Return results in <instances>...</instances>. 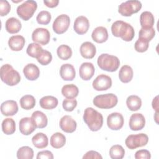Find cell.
Wrapping results in <instances>:
<instances>
[{
    "label": "cell",
    "instance_id": "obj_1",
    "mask_svg": "<svg viewBox=\"0 0 159 159\" xmlns=\"http://www.w3.org/2000/svg\"><path fill=\"white\" fill-rule=\"evenodd\" d=\"M111 31L114 36L120 37L123 40L126 42L131 41L135 35L133 27L122 20L114 22L112 24Z\"/></svg>",
    "mask_w": 159,
    "mask_h": 159
},
{
    "label": "cell",
    "instance_id": "obj_2",
    "mask_svg": "<svg viewBox=\"0 0 159 159\" xmlns=\"http://www.w3.org/2000/svg\"><path fill=\"white\" fill-rule=\"evenodd\" d=\"M83 120L91 131H98L102 126V115L93 107H87L84 112Z\"/></svg>",
    "mask_w": 159,
    "mask_h": 159
},
{
    "label": "cell",
    "instance_id": "obj_3",
    "mask_svg": "<svg viewBox=\"0 0 159 159\" xmlns=\"http://www.w3.org/2000/svg\"><path fill=\"white\" fill-rule=\"evenodd\" d=\"M0 75L1 80L8 86L16 85L20 81V74L9 64H4L1 67Z\"/></svg>",
    "mask_w": 159,
    "mask_h": 159
},
{
    "label": "cell",
    "instance_id": "obj_4",
    "mask_svg": "<svg viewBox=\"0 0 159 159\" xmlns=\"http://www.w3.org/2000/svg\"><path fill=\"white\" fill-rule=\"evenodd\" d=\"M97 63L101 70L109 72L116 71L120 65L119 59L116 56L107 53L100 55Z\"/></svg>",
    "mask_w": 159,
    "mask_h": 159
},
{
    "label": "cell",
    "instance_id": "obj_5",
    "mask_svg": "<svg viewBox=\"0 0 159 159\" xmlns=\"http://www.w3.org/2000/svg\"><path fill=\"white\" fill-rule=\"evenodd\" d=\"M117 97L112 93L96 96L93 99V104L100 109H111L117 104Z\"/></svg>",
    "mask_w": 159,
    "mask_h": 159
},
{
    "label": "cell",
    "instance_id": "obj_6",
    "mask_svg": "<svg viewBox=\"0 0 159 159\" xmlns=\"http://www.w3.org/2000/svg\"><path fill=\"white\" fill-rule=\"evenodd\" d=\"M37 8L36 1L33 0L25 1L17 7V14L24 20H28L33 16Z\"/></svg>",
    "mask_w": 159,
    "mask_h": 159
},
{
    "label": "cell",
    "instance_id": "obj_7",
    "mask_svg": "<svg viewBox=\"0 0 159 159\" xmlns=\"http://www.w3.org/2000/svg\"><path fill=\"white\" fill-rule=\"evenodd\" d=\"M142 8V3L137 0H129L121 3L118 7V12L123 16H130L139 12Z\"/></svg>",
    "mask_w": 159,
    "mask_h": 159
},
{
    "label": "cell",
    "instance_id": "obj_8",
    "mask_svg": "<svg viewBox=\"0 0 159 159\" xmlns=\"http://www.w3.org/2000/svg\"><path fill=\"white\" fill-rule=\"evenodd\" d=\"M148 142V137L147 135L143 133H140L129 135L125 139V143L127 148L133 150L146 145Z\"/></svg>",
    "mask_w": 159,
    "mask_h": 159
},
{
    "label": "cell",
    "instance_id": "obj_9",
    "mask_svg": "<svg viewBox=\"0 0 159 159\" xmlns=\"http://www.w3.org/2000/svg\"><path fill=\"white\" fill-rule=\"evenodd\" d=\"M70 24V17L66 14H61L53 21L52 25L53 30L57 34H63L68 30Z\"/></svg>",
    "mask_w": 159,
    "mask_h": 159
},
{
    "label": "cell",
    "instance_id": "obj_10",
    "mask_svg": "<svg viewBox=\"0 0 159 159\" xmlns=\"http://www.w3.org/2000/svg\"><path fill=\"white\" fill-rule=\"evenodd\" d=\"M32 39L35 43L45 45L48 43L50 39V34L47 29L37 28L32 32Z\"/></svg>",
    "mask_w": 159,
    "mask_h": 159
},
{
    "label": "cell",
    "instance_id": "obj_11",
    "mask_svg": "<svg viewBox=\"0 0 159 159\" xmlns=\"http://www.w3.org/2000/svg\"><path fill=\"white\" fill-rule=\"evenodd\" d=\"M112 86L111 78L106 75H98L93 82V87L96 91H105Z\"/></svg>",
    "mask_w": 159,
    "mask_h": 159
},
{
    "label": "cell",
    "instance_id": "obj_12",
    "mask_svg": "<svg viewBox=\"0 0 159 159\" xmlns=\"http://www.w3.org/2000/svg\"><path fill=\"white\" fill-rule=\"evenodd\" d=\"M124 119L123 116L119 112H112L107 116V124L108 127L113 130L120 129L124 125Z\"/></svg>",
    "mask_w": 159,
    "mask_h": 159
},
{
    "label": "cell",
    "instance_id": "obj_13",
    "mask_svg": "<svg viewBox=\"0 0 159 159\" xmlns=\"http://www.w3.org/2000/svg\"><path fill=\"white\" fill-rule=\"evenodd\" d=\"M36 128V125L31 117H23L19 121V130L24 135L31 134Z\"/></svg>",
    "mask_w": 159,
    "mask_h": 159
},
{
    "label": "cell",
    "instance_id": "obj_14",
    "mask_svg": "<svg viewBox=\"0 0 159 159\" xmlns=\"http://www.w3.org/2000/svg\"><path fill=\"white\" fill-rule=\"evenodd\" d=\"M89 27V20L83 16H78L75 20L73 28L75 31L80 35L86 34Z\"/></svg>",
    "mask_w": 159,
    "mask_h": 159
},
{
    "label": "cell",
    "instance_id": "obj_15",
    "mask_svg": "<svg viewBox=\"0 0 159 159\" xmlns=\"http://www.w3.org/2000/svg\"><path fill=\"white\" fill-rule=\"evenodd\" d=\"M60 129L66 133H72L75 131L77 126L76 122L70 116H63L59 122Z\"/></svg>",
    "mask_w": 159,
    "mask_h": 159
},
{
    "label": "cell",
    "instance_id": "obj_16",
    "mask_svg": "<svg viewBox=\"0 0 159 159\" xmlns=\"http://www.w3.org/2000/svg\"><path fill=\"white\" fill-rule=\"evenodd\" d=\"M145 125L144 116L140 113L133 114L129 119V127L132 130H142Z\"/></svg>",
    "mask_w": 159,
    "mask_h": 159
},
{
    "label": "cell",
    "instance_id": "obj_17",
    "mask_svg": "<svg viewBox=\"0 0 159 159\" xmlns=\"http://www.w3.org/2000/svg\"><path fill=\"white\" fill-rule=\"evenodd\" d=\"M1 111L5 116H12L18 111V105L14 100H7L3 102L1 105Z\"/></svg>",
    "mask_w": 159,
    "mask_h": 159
},
{
    "label": "cell",
    "instance_id": "obj_18",
    "mask_svg": "<svg viewBox=\"0 0 159 159\" xmlns=\"http://www.w3.org/2000/svg\"><path fill=\"white\" fill-rule=\"evenodd\" d=\"M95 68L92 63L84 62L83 63L79 70L80 78L85 81L89 80L94 75Z\"/></svg>",
    "mask_w": 159,
    "mask_h": 159
},
{
    "label": "cell",
    "instance_id": "obj_19",
    "mask_svg": "<svg viewBox=\"0 0 159 159\" xmlns=\"http://www.w3.org/2000/svg\"><path fill=\"white\" fill-rule=\"evenodd\" d=\"M81 56L86 59L93 58L96 53V48L95 45L90 42H83L80 48Z\"/></svg>",
    "mask_w": 159,
    "mask_h": 159
},
{
    "label": "cell",
    "instance_id": "obj_20",
    "mask_svg": "<svg viewBox=\"0 0 159 159\" xmlns=\"http://www.w3.org/2000/svg\"><path fill=\"white\" fill-rule=\"evenodd\" d=\"M23 73L27 80L34 81L39 77L40 70L36 65L34 63H29L24 66Z\"/></svg>",
    "mask_w": 159,
    "mask_h": 159
},
{
    "label": "cell",
    "instance_id": "obj_21",
    "mask_svg": "<svg viewBox=\"0 0 159 159\" xmlns=\"http://www.w3.org/2000/svg\"><path fill=\"white\" fill-rule=\"evenodd\" d=\"M61 78L65 81H72L76 76V71L74 66L69 63L63 64L60 69Z\"/></svg>",
    "mask_w": 159,
    "mask_h": 159
},
{
    "label": "cell",
    "instance_id": "obj_22",
    "mask_svg": "<svg viewBox=\"0 0 159 159\" xmlns=\"http://www.w3.org/2000/svg\"><path fill=\"white\" fill-rule=\"evenodd\" d=\"M93 40L99 43L106 42L108 39V32L106 27L102 26L97 27L95 28L91 34Z\"/></svg>",
    "mask_w": 159,
    "mask_h": 159
},
{
    "label": "cell",
    "instance_id": "obj_23",
    "mask_svg": "<svg viewBox=\"0 0 159 159\" xmlns=\"http://www.w3.org/2000/svg\"><path fill=\"white\" fill-rule=\"evenodd\" d=\"M25 43V39L20 35H16L11 37L8 40L9 48L13 51L21 50Z\"/></svg>",
    "mask_w": 159,
    "mask_h": 159
},
{
    "label": "cell",
    "instance_id": "obj_24",
    "mask_svg": "<svg viewBox=\"0 0 159 159\" xmlns=\"http://www.w3.org/2000/svg\"><path fill=\"white\" fill-rule=\"evenodd\" d=\"M31 118L33 119L37 128L43 129L47 125L48 119L46 115L40 111L34 112L32 114Z\"/></svg>",
    "mask_w": 159,
    "mask_h": 159
},
{
    "label": "cell",
    "instance_id": "obj_25",
    "mask_svg": "<svg viewBox=\"0 0 159 159\" xmlns=\"http://www.w3.org/2000/svg\"><path fill=\"white\" fill-rule=\"evenodd\" d=\"M22 25L20 21L16 17L9 18L5 24V28L7 32L10 34H16L20 31Z\"/></svg>",
    "mask_w": 159,
    "mask_h": 159
},
{
    "label": "cell",
    "instance_id": "obj_26",
    "mask_svg": "<svg viewBox=\"0 0 159 159\" xmlns=\"http://www.w3.org/2000/svg\"><path fill=\"white\" fill-rule=\"evenodd\" d=\"M140 22L142 28H152L155 23L154 16L152 12L149 11H144L140 16Z\"/></svg>",
    "mask_w": 159,
    "mask_h": 159
},
{
    "label": "cell",
    "instance_id": "obj_27",
    "mask_svg": "<svg viewBox=\"0 0 159 159\" xmlns=\"http://www.w3.org/2000/svg\"><path fill=\"white\" fill-rule=\"evenodd\" d=\"M40 106L45 109H52L55 108L58 103L57 98L52 96H45L40 99Z\"/></svg>",
    "mask_w": 159,
    "mask_h": 159
},
{
    "label": "cell",
    "instance_id": "obj_28",
    "mask_svg": "<svg viewBox=\"0 0 159 159\" xmlns=\"http://www.w3.org/2000/svg\"><path fill=\"white\" fill-rule=\"evenodd\" d=\"M133 70L129 65L122 66L119 72V78L121 82L127 83L130 82L133 78Z\"/></svg>",
    "mask_w": 159,
    "mask_h": 159
},
{
    "label": "cell",
    "instance_id": "obj_29",
    "mask_svg": "<svg viewBox=\"0 0 159 159\" xmlns=\"http://www.w3.org/2000/svg\"><path fill=\"white\" fill-rule=\"evenodd\" d=\"M32 142L34 147L37 148H43L47 147L48 139L47 136L42 132H39L33 136Z\"/></svg>",
    "mask_w": 159,
    "mask_h": 159
},
{
    "label": "cell",
    "instance_id": "obj_30",
    "mask_svg": "<svg viewBox=\"0 0 159 159\" xmlns=\"http://www.w3.org/2000/svg\"><path fill=\"white\" fill-rule=\"evenodd\" d=\"M65 143L66 137L60 132H56L50 137V145L55 148H60L63 147Z\"/></svg>",
    "mask_w": 159,
    "mask_h": 159
},
{
    "label": "cell",
    "instance_id": "obj_31",
    "mask_svg": "<svg viewBox=\"0 0 159 159\" xmlns=\"http://www.w3.org/2000/svg\"><path fill=\"white\" fill-rule=\"evenodd\" d=\"M79 93L78 88L73 84H66L61 88V94L66 98H76Z\"/></svg>",
    "mask_w": 159,
    "mask_h": 159
},
{
    "label": "cell",
    "instance_id": "obj_32",
    "mask_svg": "<svg viewBox=\"0 0 159 159\" xmlns=\"http://www.w3.org/2000/svg\"><path fill=\"white\" fill-rule=\"evenodd\" d=\"M126 104L130 111H136L141 107L142 100L138 96L131 95L127 98Z\"/></svg>",
    "mask_w": 159,
    "mask_h": 159
},
{
    "label": "cell",
    "instance_id": "obj_33",
    "mask_svg": "<svg viewBox=\"0 0 159 159\" xmlns=\"http://www.w3.org/2000/svg\"><path fill=\"white\" fill-rule=\"evenodd\" d=\"M2 130L6 135H11L16 130V123L13 119L6 118L2 122Z\"/></svg>",
    "mask_w": 159,
    "mask_h": 159
},
{
    "label": "cell",
    "instance_id": "obj_34",
    "mask_svg": "<svg viewBox=\"0 0 159 159\" xmlns=\"http://www.w3.org/2000/svg\"><path fill=\"white\" fill-rule=\"evenodd\" d=\"M19 102L22 109L25 110H29L34 108L35 106V99L33 96L27 94L20 98Z\"/></svg>",
    "mask_w": 159,
    "mask_h": 159
},
{
    "label": "cell",
    "instance_id": "obj_35",
    "mask_svg": "<svg viewBox=\"0 0 159 159\" xmlns=\"http://www.w3.org/2000/svg\"><path fill=\"white\" fill-rule=\"evenodd\" d=\"M57 53L60 59L66 60L71 57L72 50L68 45L63 44L57 48Z\"/></svg>",
    "mask_w": 159,
    "mask_h": 159
},
{
    "label": "cell",
    "instance_id": "obj_36",
    "mask_svg": "<svg viewBox=\"0 0 159 159\" xmlns=\"http://www.w3.org/2000/svg\"><path fill=\"white\" fill-rule=\"evenodd\" d=\"M17 157L19 159H32L34 157V151L28 146H23L17 152Z\"/></svg>",
    "mask_w": 159,
    "mask_h": 159
},
{
    "label": "cell",
    "instance_id": "obj_37",
    "mask_svg": "<svg viewBox=\"0 0 159 159\" xmlns=\"http://www.w3.org/2000/svg\"><path fill=\"white\" fill-rule=\"evenodd\" d=\"M125 150L120 145H114L109 150V156L112 159H121L124 157Z\"/></svg>",
    "mask_w": 159,
    "mask_h": 159
},
{
    "label": "cell",
    "instance_id": "obj_38",
    "mask_svg": "<svg viewBox=\"0 0 159 159\" xmlns=\"http://www.w3.org/2000/svg\"><path fill=\"white\" fill-rule=\"evenodd\" d=\"M38 62L42 65H47L52 60V53L46 50H42L36 58Z\"/></svg>",
    "mask_w": 159,
    "mask_h": 159
},
{
    "label": "cell",
    "instance_id": "obj_39",
    "mask_svg": "<svg viewBox=\"0 0 159 159\" xmlns=\"http://www.w3.org/2000/svg\"><path fill=\"white\" fill-rule=\"evenodd\" d=\"M42 50L43 48H42L40 44L34 42L30 43L28 45L26 50V52L29 56L36 58Z\"/></svg>",
    "mask_w": 159,
    "mask_h": 159
},
{
    "label": "cell",
    "instance_id": "obj_40",
    "mask_svg": "<svg viewBox=\"0 0 159 159\" xmlns=\"http://www.w3.org/2000/svg\"><path fill=\"white\" fill-rule=\"evenodd\" d=\"M51 14L47 11H42L37 16L36 20L39 24L47 25L51 20Z\"/></svg>",
    "mask_w": 159,
    "mask_h": 159
},
{
    "label": "cell",
    "instance_id": "obj_41",
    "mask_svg": "<svg viewBox=\"0 0 159 159\" xmlns=\"http://www.w3.org/2000/svg\"><path fill=\"white\" fill-rule=\"evenodd\" d=\"M155 31L154 28H148V29H143L141 28L139 34V38L144 39L148 42H150L155 36Z\"/></svg>",
    "mask_w": 159,
    "mask_h": 159
},
{
    "label": "cell",
    "instance_id": "obj_42",
    "mask_svg": "<svg viewBox=\"0 0 159 159\" xmlns=\"http://www.w3.org/2000/svg\"><path fill=\"white\" fill-rule=\"evenodd\" d=\"M149 46V42L144 39L139 38L134 45L135 50L138 52H144L147 50Z\"/></svg>",
    "mask_w": 159,
    "mask_h": 159
},
{
    "label": "cell",
    "instance_id": "obj_43",
    "mask_svg": "<svg viewBox=\"0 0 159 159\" xmlns=\"http://www.w3.org/2000/svg\"><path fill=\"white\" fill-rule=\"evenodd\" d=\"M62 106L65 111H73L77 106V101L74 98H66L63 101Z\"/></svg>",
    "mask_w": 159,
    "mask_h": 159
},
{
    "label": "cell",
    "instance_id": "obj_44",
    "mask_svg": "<svg viewBox=\"0 0 159 159\" xmlns=\"http://www.w3.org/2000/svg\"><path fill=\"white\" fill-rule=\"evenodd\" d=\"M11 10V5L6 0L0 1V14L1 16H6Z\"/></svg>",
    "mask_w": 159,
    "mask_h": 159
},
{
    "label": "cell",
    "instance_id": "obj_45",
    "mask_svg": "<svg viewBox=\"0 0 159 159\" xmlns=\"http://www.w3.org/2000/svg\"><path fill=\"white\" fill-rule=\"evenodd\" d=\"M150 152L147 150H140L135 153V158L136 159H150Z\"/></svg>",
    "mask_w": 159,
    "mask_h": 159
},
{
    "label": "cell",
    "instance_id": "obj_46",
    "mask_svg": "<svg viewBox=\"0 0 159 159\" xmlns=\"http://www.w3.org/2000/svg\"><path fill=\"white\" fill-rule=\"evenodd\" d=\"M37 159H53V153L49 150H43L38 152L37 157Z\"/></svg>",
    "mask_w": 159,
    "mask_h": 159
},
{
    "label": "cell",
    "instance_id": "obj_47",
    "mask_svg": "<svg viewBox=\"0 0 159 159\" xmlns=\"http://www.w3.org/2000/svg\"><path fill=\"white\" fill-rule=\"evenodd\" d=\"M83 159H86V158H102V156L97 152L96 151H93V150H91L89 151L88 152H86L84 156L83 157Z\"/></svg>",
    "mask_w": 159,
    "mask_h": 159
},
{
    "label": "cell",
    "instance_id": "obj_48",
    "mask_svg": "<svg viewBox=\"0 0 159 159\" xmlns=\"http://www.w3.org/2000/svg\"><path fill=\"white\" fill-rule=\"evenodd\" d=\"M59 1L58 0H50V1H43V3L48 7H55L57 6L58 4Z\"/></svg>",
    "mask_w": 159,
    "mask_h": 159
},
{
    "label": "cell",
    "instance_id": "obj_49",
    "mask_svg": "<svg viewBox=\"0 0 159 159\" xmlns=\"http://www.w3.org/2000/svg\"><path fill=\"white\" fill-rule=\"evenodd\" d=\"M158 96H157L152 101V107L156 111V112H158Z\"/></svg>",
    "mask_w": 159,
    "mask_h": 159
}]
</instances>
